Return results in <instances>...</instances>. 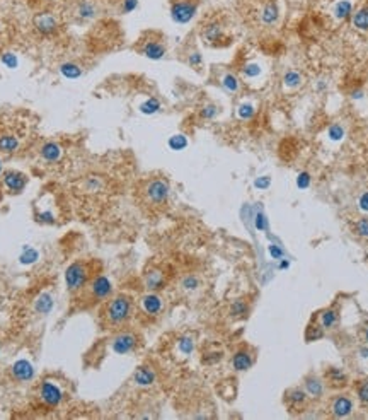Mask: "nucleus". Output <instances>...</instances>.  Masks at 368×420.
<instances>
[{
    "label": "nucleus",
    "instance_id": "14",
    "mask_svg": "<svg viewBox=\"0 0 368 420\" xmlns=\"http://www.w3.org/2000/svg\"><path fill=\"white\" fill-rule=\"evenodd\" d=\"M39 157L46 164H57L63 157V147L55 140H46L39 145Z\"/></svg>",
    "mask_w": 368,
    "mask_h": 420
},
{
    "label": "nucleus",
    "instance_id": "16",
    "mask_svg": "<svg viewBox=\"0 0 368 420\" xmlns=\"http://www.w3.org/2000/svg\"><path fill=\"white\" fill-rule=\"evenodd\" d=\"M140 304H142L143 313L149 314V316H159V314L162 313V309H164L162 297L157 296V294H153V292H150V294L143 296L142 301H140Z\"/></svg>",
    "mask_w": 368,
    "mask_h": 420
},
{
    "label": "nucleus",
    "instance_id": "3",
    "mask_svg": "<svg viewBox=\"0 0 368 420\" xmlns=\"http://www.w3.org/2000/svg\"><path fill=\"white\" fill-rule=\"evenodd\" d=\"M239 4L247 5L244 11L252 12L251 16L262 26H275L280 21V7L276 0H241Z\"/></svg>",
    "mask_w": 368,
    "mask_h": 420
},
{
    "label": "nucleus",
    "instance_id": "56",
    "mask_svg": "<svg viewBox=\"0 0 368 420\" xmlns=\"http://www.w3.org/2000/svg\"><path fill=\"white\" fill-rule=\"evenodd\" d=\"M0 175H4V164H2V161H0Z\"/></svg>",
    "mask_w": 368,
    "mask_h": 420
},
{
    "label": "nucleus",
    "instance_id": "5",
    "mask_svg": "<svg viewBox=\"0 0 368 420\" xmlns=\"http://www.w3.org/2000/svg\"><path fill=\"white\" fill-rule=\"evenodd\" d=\"M170 193L169 181L164 178H150L142 188L143 202L149 207H162L167 203Z\"/></svg>",
    "mask_w": 368,
    "mask_h": 420
},
{
    "label": "nucleus",
    "instance_id": "41",
    "mask_svg": "<svg viewBox=\"0 0 368 420\" xmlns=\"http://www.w3.org/2000/svg\"><path fill=\"white\" fill-rule=\"evenodd\" d=\"M312 183V176L308 171H302L300 175L297 176V188L300 190H307Z\"/></svg>",
    "mask_w": 368,
    "mask_h": 420
},
{
    "label": "nucleus",
    "instance_id": "49",
    "mask_svg": "<svg viewBox=\"0 0 368 420\" xmlns=\"http://www.w3.org/2000/svg\"><path fill=\"white\" fill-rule=\"evenodd\" d=\"M256 227H258L259 231H266V229H268V222H266V217L262 212L256 214Z\"/></svg>",
    "mask_w": 368,
    "mask_h": 420
},
{
    "label": "nucleus",
    "instance_id": "25",
    "mask_svg": "<svg viewBox=\"0 0 368 420\" xmlns=\"http://www.w3.org/2000/svg\"><path fill=\"white\" fill-rule=\"evenodd\" d=\"M353 26L360 31H368V7H361L351 14Z\"/></svg>",
    "mask_w": 368,
    "mask_h": 420
},
{
    "label": "nucleus",
    "instance_id": "46",
    "mask_svg": "<svg viewBox=\"0 0 368 420\" xmlns=\"http://www.w3.org/2000/svg\"><path fill=\"white\" fill-rule=\"evenodd\" d=\"M358 398H360V402L363 403V405L368 406V381L363 383V385L358 388Z\"/></svg>",
    "mask_w": 368,
    "mask_h": 420
},
{
    "label": "nucleus",
    "instance_id": "17",
    "mask_svg": "<svg viewBox=\"0 0 368 420\" xmlns=\"http://www.w3.org/2000/svg\"><path fill=\"white\" fill-rule=\"evenodd\" d=\"M252 364H254V357L245 349L237 350V352L234 354V357H232V366H234V369L239 371V372H244V371L251 369Z\"/></svg>",
    "mask_w": 368,
    "mask_h": 420
},
{
    "label": "nucleus",
    "instance_id": "32",
    "mask_svg": "<svg viewBox=\"0 0 368 420\" xmlns=\"http://www.w3.org/2000/svg\"><path fill=\"white\" fill-rule=\"evenodd\" d=\"M327 379H329L334 386H339V385H344V381H346V374L341 369H337V367H331V369L327 371Z\"/></svg>",
    "mask_w": 368,
    "mask_h": 420
},
{
    "label": "nucleus",
    "instance_id": "20",
    "mask_svg": "<svg viewBox=\"0 0 368 420\" xmlns=\"http://www.w3.org/2000/svg\"><path fill=\"white\" fill-rule=\"evenodd\" d=\"M12 376L17 379V381H29L32 376H34V369L28 360H17V362L12 366Z\"/></svg>",
    "mask_w": 368,
    "mask_h": 420
},
{
    "label": "nucleus",
    "instance_id": "44",
    "mask_svg": "<svg viewBox=\"0 0 368 420\" xmlns=\"http://www.w3.org/2000/svg\"><path fill=\"white\" fill-rule=\"evenodd\" d=\"M242 72H244L245 77H258V75L261 74V67H259L258 64H247Z\"/></svg>",
    "mask_w": 368,
    "mask_h": 420
},
{
    "label": "nucleus",
    "instance_id": "15",
    "mask_svg": "<svg viewBox=\"0 0 368 420\" xmlns=\"http://www.w3.org/2000/svg\"><path fill=\"white\" fill-rule=\"evenodd\" d=\"M2 185L9 193H21L28 185V176L19 171H5L2 175Z\"/></svg>",
    "mask_w": 368,
    "mask_h": 420
},
{
    "label": "nucleus",
    "instance_id": "28",
    "mask_svg": "<svg viewBox=\"0 0 368 420\" xmlns=\"http://www.w3.org/2000/svg\"><path fill=\"white\" fill-rule=\"evenodd\" d=\"M353 14V4H351L350 0H339L334 7V16L336 19H348L351 17Z\"/></svg>",
    "mask_w": 368,
    "mask_h": 420
},
{
    "label": "nucleus",
    "instance_id": "43",
    "mask_svg": "<svg viewBox=\"0 0 368 420\" xmlns=\"http://www.w3.org/2000/svg\"><path fill=\"white\" fill-rule=\"evenodd\" d=\"M0 60H2V64H4L7 68L17 67V57H15L14 53H4L2 57H0Z\"/></svg>",
    "mask_w": 368,
    "mask_h": 420
},
{
    "label": "nucleus",
    "instance_id": "7",
    "mask_svg": "<svg viewBox=\"0 0 368 420\" xmlns=\"http://www.w3.org/2000/svg\"><path fill=\"white\" fill-rule=\"evenodd\" d=\"M201 0H169L170 19L176 24H188L196 17Z\"/></svg>",
    "mask_w": 368,
    "mask_h": 420
},
{
    "label": "nucleus",
    "instance_id": "29",
    "mask_svg": "<svg viewBox=\"0 0 368 420\" xmlns=\"http://www.w3.org/2000/svg\"><path fill=\"white\" fill-rule=\"evenodd\" d=\"M283 84L288 87V89H295V87H298L302 84V75L300 72L297 70H288L285 72L283 75Z\"/></svg>",
    "mask_w": 368,
    "mask_h": 420
},
{
    "label": "nucleus",
    "instance_id": "4",
    "mask_svg": "<svg viewBox=\"0 0 368 420\" xmlns=\"http://www.w3.org/2000/svg\"><path fill=\"white\" fill-rule=\"evenodd\" d=\"M94 265H96L94 260L92 261L77 260L67 268V272H65V282H67V287L72 294L78 292L91 278L96 277V274H94Z\"/></svg>",
    "mask_w": 368,
    "mask_h": 420
},
{
    "label": "nucleus",
    "instance_id": "40",
    "mask_svg": "<svg viewBox=\"0 0 368 420\" xmlns=\"http://www.w3.org/2000/svg\"><path fill=\"white\" fill-rule=\"evenodd\" d=\"M186 62H188V65H191L193 68H199L203 65V57H201V53H199L198 50H193L191 53L188 55Z\"/></svg>",
    "mask_w": 368,
    "mask_h": 420
},
{
    "label": "nucleus",
    "instance_id": "24",
    "mask_svg": "<svg viewBox=\"0 0 368 420\" xmlns=\"http://www.w3.org/2000/svg\"><path fill=\"white\" fill-rule=\"evenodd\" d=\"M220 84H222V87L227 91V93H239V89H241V81H239L237 75H234L232 72H225V74L222 75V79H220Z\"/></svg>",
    "mask_w": 368,
    "mask_h": 420
},
{
    "label": "nucleus",
    "instance_id": "21",
    "mask_svg": "<svg viewBox=\"0 0 368 420\" xmlns=\"http://www.w3.org/2000/svg\"><path fill=\"white\" fill-rule=\"evenodd\" d=\"M133 381L138 386H150L155 381V372L150 367H138L137 372L133 376Z\"/></svg>",
    "mask_w": 368,
    "mask_h": 420
},
{
    "label": "nucleus",
    "instance_id": "34",
    "mask_svg": "<svg viewBox=\"0 0 368 420\" xmlns=\"http://www.w3.org/2000/svg\"><path fill=\"white\" fill-rule=\"evenodd\" d=\"M324 337V328L321 324H310L305 331V340L307 342H315V340L322 339Z\"/></svg>",
    "mask_w": 368,
    "mask_h": 420
},
{
    "label": "nucleus",
    "instance_id": "35",
    "mask_svg": "<svg viewBox=\"0 0 368 420\" xmlns=\"http://www.w3.org/2000/svg\"><path fill=\"white\" fill-rule=\"evenodd\" d=\"M167 144H169V147L172 150H183L188 147V139H186L183 133H176V135L170 137Z\"/></svg>",
    "mask_w": 368,
    "mask_h": 420
},
{
    "label": "nucleus",
    "instance_id": "33",
    "mask_svg": "<svg viewBox=\"0 0 368 420\" xmlns=\"http://www.w3.org/2000/svg\"><path fill=\"white\" fill-rule=\"evenodd\" d=\"M199 287V278L196 275H186L181 280V289L186 292H195Z\"/></svg>",
    "mask_w": 368,
    "mask_h": 420
},
{
    "label": "nucleus",
    "instance_id": "10",
    "mask_svg": "<svg viewBox=\"0 0 368 420\" xmlns=\"http://www.w3.org/2000/svg\"><path fill=\"white\" fill-rule=\"evenodd\" d=\"M70 17L77 22H85L96 19L99 14V9H97L96 2L92 0H75L70 7Z\"/></svg>",
    "mask_w": 368,
    "mask_h": 420
},
{
    "label": "nucleus",
    "instance_id": "23",
    "mask_svg": "<svg viewBox=\"0 0 368 420\" xmlns=\"http://www.w3.org/2000/svg\"><path fill=\"white\" fill-rule=\"evenodd\" d=\"M287 402L290 406L298 408V406H304L307 402V391L302 388H291L287 391Z\"/></svg>",
    "mask_w": 368,
    "mask_h": 420
},
{
    "label": "nucleus",
    "instance_id": "12",
    "mask_svg": "<svg viewBox=\"0 0 368 420\" xmlns=\"http://www.w3.org/2000/svg\"><path fill=\"white\" fill-rule=\"evenodd\" d=\"M39 398L43 403L50 406H57L58 403L63 400V391L61 388L53 381H43L41 388H39Z\"/></svg>",
    "mask_w": 368,
    "mask_h": 420
},
{
    "label": "nucleus",
    "instance_id": "45",
    "mask_svg": "<svg viewBox=\"0 0 368 420\" xmlns=\"http://www.w3.org/2000/svg\"><path fill=\"white\" fill-rule=\"evenodd\" d=\"M254 186L259 190H266L271 186V178L269 176H259V178L254 179Z\"/></svg>",
    "mask_w": 368,
    "mask_h": 420
},
{
    "label": "nucleus",
    "instance_id": "47",
    "mask_svg": "<svg viewBox=\"0 0 368 420\" xmlns=\"http://www.w3.org/2000/svg\"><path fill=\"white\" fill-rule=\"evenodd\" d=\"M269 255H271L275 260H281V258L285 257V251L278 244H271L269 246Z\"/></svg>",
    "mask_w": 368,
    "mask_h": 420
},
{
    "label": "nucleus",
    "instance_id": "27",
    "mask_svg": "<svg viewBox=\"0 0 368 420\" xmlns=\"http://www.w3.org/2000/svg\"><path fill=\"white\" fill-rule=\"evenodd\" d=\"M319 324L324 330H331L337 324V313L334 309H324L319 314Z\"/></svg>",
    "mask_w": 368,
    "mask_h": 420
},
{
    "label": "nucleus",
    "instance_id": "8",
    "mask_svg": "<svg viewBox=\"0 0 368 420\" xmlns=\"http://www.w3.org/2000/svg\"><path fill=\"white\" fill-rule=\"evenodd\" d=\"M201 36L210 47H223L230 43V38L225 34V26L218 17L208 19L201 26Z\"/></svg>",
    "mask_w": 368,
    "mask_h": 420
},
{
    "label": "nucleus",
    "instance_id": "30",
    "mask_svg": "<svg viewBox=\"0 0 368 420\" xmlns=\"http://www.w3.org/2000/svg\"><path fill=\"white\" fill-rule=\"evenodd\" d=\"M159 110H160V101L157 99V97H149V99L140 104V111H142L143 114H155Z\"/></svg>",
    "mask_w": 368,
    "mask_h": 420
},
{
    "label": "nucleus",
    "instance_id": "19",
    "mask_svg": "<svg viewBox=\"0 0 368 420\" xmlns=\"http://www.w3.org/2000/svg\"><path fill=\"white\" fill-rule=\"evenodd\" d=\"M331 410H333L334 417L343 419V417H348L353 412V402L348 396H337L333 402V405H331Z\"/></svg>",
    "mask_w": 368,
    "mask_h": 420
},
{
    "label": "nucleus",
    "instance_id": "39",
    "mask_svg": "<svg viewBox=\"0 0 368 420\" xmlns=\"http://www.w3.org/2000/svg\"><path fill=\"white\" fill-rule=\"evenodd\" d=\"M218 106H216V104H213V103H208V104H205V106L201 108V111H199V114H201V118L203 120H213V118L216 116V114H218Z\"/></svg>",
    "mask_w": 368,
    "mask_h": 420
},
{
    "label": "nucleus",
    "instance_id": "6",
    "mask_svg": "<svg viewBox=\"0 0 368 420\" xmlns=\"http://www.w3.org/2000/svg\"><path fill=\"white\" fill-rule=\"evenodd\" d=\"M137 51L149 60H162L167 53V47L164 43V39L157 32H149L142 39H138Z\"/></svg>",
    "mask_w": 368,
    "mask_h": 420
},
{
    "label": "nucleus",
    "instance_id": "9",
    "mask_svg": "<svg viewBox=\"0 0 368 420\" xmlns=\"http://www.w3.org/2000/svg\"><path fill=\"white\" fill-rule=\"evenodd\" d=\"M32 26H34L38 32H41L45 36H50L55 34L60 29V17L53 11H39L32 17Z\"/></svg>",
    "mask_w": 368,
    "mask_h": 420
},
{
    "label": "nucleus",
    "instance_id": "37",
    "mask_svg": "<svg viewBox=\"0 0 368 420\" xmlns=\"http://www.w3.org/2000/svg\"><path fill=\"white\" fill-rule=\"evenodd\" d=\"M237 114L241 120H251V118L256 114V108L252 106L251 103H242L237 110Z\"/></svg>",
    "mask_w": 368,
    "mask_h": 420
},
{
    "label": "nucleus",
    "instance_id": "54",
    "mask_svg": "<svg viewBox=\"0 0 368 420\" xmlns=\"http://www.w3.org/2000/svg\"><path fill=\"white\" fill-rule=\"evenodd\" d=\"M41 4H55V2H58V0H39Z\"/></svg>",
    "mask_w": 368,
    "mask_h": 420
},
{
    "label": "nucleus",
    "instance_id": "2",
    "mask_svg": "<svg viewBox=\"0 0 368 420\" xmlns=\"http://www.w3.org/2000/svg\"><path fill=\"white\" fill-rule=\"evenodd\" d=\"M133 311V301L126 294H120L111 299L103 307V320L107 326H121L131 318Z\"/></svg>",
    "mask_w": 368,
    "mask_h": 420
},
{
    "label": "nucleus",
    "instance_id": "52",
    "mask_svg": "<svg viewBox=\"0 0 368 420\" xmlns=\"http://www.w3.org/2000/svg\"><path fill=\"white\" fill-rule=\"evenodd\" d=\"M290 267V261L288 260H283V258H281V263H280V270H287V268Z\"/></svg>",
    "mask_w": 368,
    "mask_h": 420
},
{
    "label": "nucleus",
    "instance_id": "42",
    "mask_svg": "<svg viewBox=\"0 0 368 420\" xmlns=\"http://www.w3.org/2000/svg\"><path fill=\"white\" fill-rule=\"evenodd\" d=\"M138 9V0H121L120 11L121 14H131Z\"/></svg>",
    "mask_w": 368,
    "mask_h": 420
},
{
    "label": "nucleus",
    "instance_id": "36",
    "mask_svg": "<svg viewBox=\"0 0 368 420\" xmlns=\"http://www.w3.org/2000/svg\"><path fill=\"white\" fill-rule=\"evenodd\" d=\"M327 137H329L331 140H334V142H339L344 137V129L339 123H333L329 129H327Z\"/></svg>",
    "mask_w": 368,
    "mask_h": 420
},
{
    "label": "nucleus",
    "instance_id": "22",
    "mask_svg": "<svg viewBox=\"0 0 368 420\" xmlns=\"http://www.w3.org/2000/svg\"><path fill=\"white\" fill-rule=\"evenodd\" d=\"M305 391L312 398H319L324 393V385H322L321 377L317 376H308L305 377Z\"/></svg>",
    "mask_w": 368,
    "mask_h": 420
},
{
    "label": "nucleus",
    "instance_id": "55",
    "mask_svg": "<svg viewBox=\"0 0 368 420\" xmlns=\"http://www.w3.org/2000/svg\"><path fill=\"white\" fill-rule=\"evenodd\" d=\"M360 354H361V355H363V357H368V349H361V350H360Z\"/></svg>",
    "mask_w": 368,
    "mask_h": 420
},
{
    "label": "nucleus",
    "instance_id": "26",
    "mask_svg": "<svg viewBox=\"0 0 368 420\" xmlns=\"http://www.w3.org/2000/svg\"><path fill=\"white\" fill-rule=\"evenodd\" d=\"M60 74L63 75L65 79H78L84 74V70H82L80 65L75 64V62H65V64L60 65Z\"/></svg>",
    "mask_w": 368,
    "mask_h": 420
},
{
    "label": "nucleus",
    "instance_id": "13",
    "mask_svg": "<svg viewBox=\"0 0 368 420\" xmlns=\"http://www.w3.org/2000/svg\"><path fill=\"white\" fill-rule=\"evenodd\" d=\"M21 147V135L14 130L9 129H0V154L11 156V154L17 152Z\"/></svg>",
    "mask_w": 368,
    "mask_h": 420
},
{
    "label": "nucleus",
    "instance_id": "38",
    "mask_svg": "<svg viewBox=\"0 0 368 420\" xmlns=\"http://www.w3.org/2000/svg\"><path fill=\"white\" fill-rule=\"evenodd\" d=\"M177 347H179V350L184 355H189L193 352V349H195V342H193L191 337H181L179 342H177Z\"/></svg>",
    "mask_w": 368,
    "mask_h": 420
},
{
    "label": "nucleus",
    "instance_id": "48",
    "mask_svg": "<svg viewBox=\"0 0 368 420\" xmlns=\"http://www.w3.org/2000/svg\"><path fill=\"white\" fill-rule=\"evenodd\" d=\"M356 232L363 238H368V219H361L356 224Z\"/></svg>",
    "mask_w": 368,
    "mask_h": 420
},
{
    "label": "nucleus",
    "instance_id": "1",
    "mask_svg": "<svg viewBox=\"0 0 368 420\" xmlns=\"http://www.w3.org/2000/svg\"><path fill=\"white\" fill-rule=\"evenodd\" d=\"M111 292H113V285H111L109 278L104 275H96L80 291L75 292L77 294L75 307L84 309V307H91L101 301H107L111 297Z\"/></svg>",
    "mask_w": 368,
    "mask_h": 420
},
{
    "label": "nucleus",
    "instance_id": "57",
    "mask_svg": "<svg viewBox=\"0 0 368 420\" xmlns=\"http://www.w3.org/2000/svg\"><path fill=\"white\" fill-rule=\"evenodd\" d=\"M365 339H367V343H368V328H367V333H365Z\"/></svg>",
    "mask_w": 368,
    "mask_h": 420
},
{
    "label": "nucleus",
    "instance_id": "31",
    "mask_svg": "<svg viewBox=\"0 0 368 420\" xmlns=\"http://www.w3.org/2000/svg\"><path fill=\"white\" fill-rule=\"evenodd\" d=\"M247 311H249L247 304H245L242 299H237V301H234L232 306H230V316L232 318H244L245 314H247Z\"/></svg>",
    "mask_w": 368,
    "mask_h": 420
},
{
    "label": "nucleus",
    "instance_id": "53",
    "mask_svg": "<svg viewBox=\"0 0 368 420\" xmlns=\"http://www.w3.org/2000/svg\"><path fill=\"white\" fill-rule=\"evenodd\" d=\"M360 97H363V93H361V91H354V93H353V99H360Z\"/></svg>",
    "mask_w": 368,
    "mask_h": 420
},
{
    "label": "nucleus",
    "instance_id": "11",
    "mask_svg": "<svg viewBox=\"0 0 368 420\" xmlns=\"http://www.w3.org/2000/svg\"><path fill=\"white\" fill-rule=\"evenodd\" d=\"M137 347H138V337L135 333H131V331H123V333L116 335L113 339V342H111L113 352L120 354V355L133 352Z\"/></svg>",
    "mask_w": 368,
    "mask_h": 420
},
{
    "label": "nucleus",
    "instance_id": "18",
    "mask_svg": "<svg viewBox=\"0 0 368 420\" xmlns=\"http://www.w3.org/2000/svg\"><path fill=\"white\" fill-rule=\"evenodd\" d=\"M164 282H166V275H164V272L159 270V268H152V270L147 272L145 277H143V284H145V287L152 292L159 291V289L164 285Z\"/></svg>",
    "mask_w": 368,
    "mask_h": 420
},
{
    "label": "nucleus",
    "instance_id": "51",
    "mask_svg": "<svg viewBox=\"0 0 368 420\" xmlns=\"http://www.w3.org/2000/svg\"><path fill=\"white\" fill-rule=\"evenodd\" d=\"M32 258H36V253H34V251H26V253L21 257V260L24 261V263H29V261H32Z\"/></svg>",
    "mask_w": 368,
    "mask_h": 420
},
{
    "label": "nucleus",
    "instance_id": "50",
    "mask_svg": "<svg viewBox=\"0 0 368 420\" xmlns=\"http://www.w3.org/2000/svg\"><path fill=\"white\" fill-rule=\"evenodd\" d=\"M358 205L363 212H368V192H365L363 195L358 198Z\"/></svg>",
    "mask_w": 368,
    "mask_h": 420
}]
</instances>
